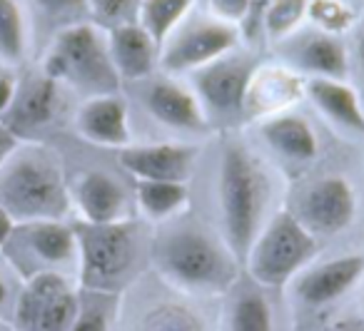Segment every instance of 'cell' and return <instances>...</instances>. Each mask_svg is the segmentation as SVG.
<instances>
[{
  "instance_id": "6da1fadb",
  "label": "cell",
  "mask_w": 364,
  "mask_h": 331,
  "mask_svg": "<svg viewBox=\"0 0 364 331\" xmlns=\"http://www.w3.org/2000/svg\"><path fill=\"white\" fill-rule=\"evenodd\" d=\"M0 207L16 222L63 219L70 190L55 155L36 142H21L0 167Z\"/></svg>"
},
{
  "instance_id": "7a4b0ae2",
  "label": "cell",
  "mask_w": 364,
  "mask_h": 331,
  "mask_svg": "<svg viewBox=\"0 0 364 331\" xmlns=\"http://www.w3.org/2000/svg\"><path fill=\"white\" fill-rule=\"evenodd\" d=\"M218 197L220 217H223V242L235 254V259L245 261L255 237L262 229L269 182L257 157L240 142H228L223 147Z\"/></svg>"
},
{
  "instance_id": "3957f363",
  "label": "cell",
  "mask_w": 364,
  "mask_h": 331,
  "mask_svg": "<svg viewBox=\"0 0 364 331\" xmlns=\"http://www.w3.org/2000/svg\"><path fill=\"white\" fill-rule=\"evenodd\" d=\"M152 259L162 279L177 289L223 291L237 279L240 261L228 244L195 227L160 237Z\"/></svg>"
},
{
  "instance_id": "277c9868",
  "label": "cell",
  "mask_w": 364,
  "mask_h": 331,
  "mask_svg": "<svg viewBox=\"0 0 364 331\" xmlns=\"http://www.w3.org/2000/svg\"><path fill=\"white\" fill-rule=\"evenodd\" d=\"M43 72L87 97L117 95L120 75L107 50V36L90 21L58 31L43 60Z\"/></svg>"
},
{
  "instance_id": "5b68a950",
  "label": "cell",
  "mask_w": 364,
  "mask_h": 331,
  "mask_svg": "<svg viewBox=\"0 0 364 331\" xmlns=\"http://www.w3.org/2000/svg\"><path fill=\"white\" fill-rule=\"evenodd\" d=\"M77 239L80 286L90 294H115L130 279L137 264V229L132 222L73 224Z\"/></svg>"
},
{
  "instance_id": "8992f818",
  "label": "cell",
  "mask_w": 364,
  "mask_h": 331,
  "mask_svg": "<svg viewBox=\"0 0 364 331\" xmlns=\"http://www.w3.org/2000/svg\"><path fill=\"white\" fill-rule=\"evenodd\" d=\"M317 254V237L309 234L289 210H279L262 224L247 251L250 276L257 286H282Z\"/></svg>"
},
{
  "instance_id": "52a82bcc",
  "label": "cell",
  "mask_w": 364,
  "mask_h": 331,
  "mask_svg": "<svg viewBox=\"0 0 364 331\" xmlns=\"http://www.w3.org/2000/svg\"><path fill=\"white\" fill-rule=\"evenodd\" d=\"M3 251L23 279H31L41 271L63 274L65 266L77 264L75 229L63 219L16 222Z\"/></svg>"
},
{
  "instance_id": "ba28073f",
  "label": "cell",
  "mask_w": 364,
  "mask_h": 331,
  "mask_svg": "<svg viewBox=\"0 0 364 331\" xmlns=\"http://www.w3.org/2000/svg\"><path fill=\"white\" fill-rule=\"evenodd\" d=\"M80 309L75 286L60 271H41L23 284L13 309L18 331H68Z\"/></svg>"
},
{
  "instance_id": "9c48e42d",
  "label": "cell",
  "mask_w": 364,
  "mask_h": 331,
  "mask_svg": "<svg viewBox=\"0 0 364 331\" xmlns=\"http://www.w3.org/2000/svg\"><path fill=\"white\" fill-rule=\"evenodd\" d=\"M237 26L223 21H185L160 48V63L167 72H193L237 45Z\"/></svg>"
},
{
  "instance_id": "30bf717a",
  "label": "cell",
  "mask_w": 364,
  "mask_h": 331,
  "mask_svg": "<svg viewBox=\"0 0 364 331\" xmlns=\"http://www.w3.org/2000/svg\"><path fill=\"white\" fill-rule=\"evenodd\" d=\"M289 212L309 234L332 237L352 224L357 200H354L352 185L344 177H322L294 197Z\"/></svg>"
},
{
  "instance_id": "8fae6325",
  "label": "cell",
  "mask_w": 364,
  "mask_h": 331,
  "mask_svg": "<svg viewBox=\"0 0 364 331\" xmlns=\"http://www.w3.org/2000/svg\"><path fill=\"white\" fill-rule=\"evenodd\" d=\"M255 70V60L230 53L193 70V85L200 105L223 117L245 112V97Z\"/></svg>"
},
{
  "instance_id": "7c38bea8",
  "label": "cell",
  "mask_w": 364,
  "mask_h": 331,
  "mask_svg": "<svg viewBox=\"0 0 364 331\" xmlns=\"http://www.w3.org/2000/svg\"><path fill=\"white\" fill-rule=\"evenodd\" d=\"M58 112H60V85L41 70L18 80L13 105L0 122L23 142L46 132L55 122Z\"/></svg>"
},
{
  "instance_id": "4fadbf2b",
  "label": "cell",
  "mask_w": 364,
  "mask_h": 331,
  "mask_svg": "<svg viewBox=\"0 0 364 331\" xmlns=\"http://www.w3.org/2000/svg\"><path fill=\"white\" fill-rule=\"evenodd\" d=\"M364 276V256L347 254L322 261L294 276V296L307 309H319L344 296Z\"/></svg>"
},
{
  "instance_id": "5bb4252c",
  "label": "cell",
  "mask_w": 364,
  "mask_h": 331,
  "mask_svg": "<svg viewBox=\"0 0 364 331\" xmlns=\"http://www.w3.org/2000/svg\"><path fill=\"white\" fill-rule=\"evenodd\" d=\"M198 150L193 145L157 142V145H127L117 152V162L135 180L188 182L193 175Z\"/></svg>"
},
{
  "instance_id": "9a60e30c",
  "label": "cell",
  "mask_w": 364,
  "mask_h": 331,
  "mask_svg": "<svg viewBox=\"0 0 364 331\" xmlns=\"http://www.w3.org/2000/svg\"><path fill=\"white\" fill-rule=\"evenodd\" d=\"M142 105L157 122L177 127V130L200 132L208 125V115L198 95L177 85L175 80L160 77V80L147 82L142 90Z\"/></svg>"
},
{
  "instance_id": "2e32d148",
  "label": "cell",
  "mask_w": 364,
  "mask_h": 331,
  "mask_svg": "<svg viewBox=\"0 0 364 331\" xmlns=\"http://www.w3.org/2000/svg\"><path fill=\"white\" fill-rule=\"evenodd\" d=\"M75 127L87 142L100 147H122L130 145V125H127L125 102L117 95H95L87 97L75 115Z\"/></svg>"
},
{
  "instance_id": "e0dca14e",
  "label": "cell",
  "mask_w": 364,
  "mask_h": 331,
  "mask_svg": "<svg viewBox=\"0 0 364 331\" xmlns=\"http://www.w3.org/2000/svg\"><path fill=\"white\" fill-rule=\"evenodd\" d=\"M73 200L90 224H112L127 219L125 187L107 172H85L73 187Z\"/></svg>"
},
{
  "instance_id": "ac0fdd59",
  "label": "cell",
  "mask_w": 364,
  "mask_h": 331,
  "mask_svg": "<svg viewBox=\"0 0 364 331\" xmlns=\"http://www.w3.org/2000/svg\"><path fill=\"white\" fill-rule=\"evenodd\" d=\"M105 36L107 50H110L112 65H115L120 80H145L155 63L160 60V48L140 23L112 28Z\"/></svg>"
},
{
  "instance_id": "d6986e66",
  "label": "cell",
  "mask_w": 364,
  "mask_h": 331,
  "mask_svg": "<svg viewBox=\"0 0 364 331\" xmlns=\"http://www.w3.org/2000/svg\"><path fill=\"white\" fill-rule=\"evenodd\" d=\"M292 65L309 77H329L344 80L347 77V53L342 43L329 33H304L294 38L287 50Z\"/></svg>"
},
{
  "instance_id": "ffe728a7",
  "label": "cell",
  "mask_w": 364,
  "mask_h": 331,
  "mask_svg": "<svg viewBox=\"0 0 364 331\" xmlns=\"http://www.w3.org/2000/svg\"><path fill=\"white\" fill-rule=\"evenodd\" d=\"M304 92V80L287 67H262L255 70L245 97V112L269 117L282 112Z\"/></svg>"
},
{
  "instance_id": "44dd1931",
  "label": "cell",
  "mask_w": 364,
  "mask_h": 331,
  "mask_svg": "<svg viewBox=\"0 0 364 331\" xmlns=\"http://www.w3.org/2000/svg\"><path fill=\"white\" fill-rule=\"evenodd\" d=\"M304 92L309 100L322 110L324 117L337 127L364 135V107L357 92L344 80H329V77H309L304 82Z\"/></svg>"
},
{
  "instance_id": "7402d4cb",
  "label": "cell",
  "mask_w": 364,
  "mask_h": 331,
  "mask_svg": "<svg viewBox=\"0 0 364 331\" xmlns=\"http://www.w3.org/2000/svg\"><path fill=\"white\" fill-rule=\"evenodd\" d=\"M262 140L289 162H309L317 157V137L304 117L292 112L269 115L259 125Z\"/></svg>"
},
{
  "instance_id": "603a6c76",
  "label": "cell",
  "mask_w": 364,
  "mask_h": 331,
  "mask_svg": "<svg viewBox=\"0 0 364 331\" xmlns=\"http://www.w3.org/2000/svg\"><path fill=\"white\" fill-rule=\"evenodd\" d=\"M31 40L28 11L23 0H0V63L16 67L23 63Z\"/></svg>"
},
{
  "instance_id": "cb8c5ba5",
  "label": "cell",
  "mask_w": 364,
  "mask_h": 331,
  "mask_svg": "<svg viewBox=\"0 0 364 331\" xmlns=\"http://www.w3.org/2000/svg\"><path fill=\"white\" fill-rule=\"evenodd\" d=\"M193 3L195 0H140L137 23L157 43V48H162L167 38L188 21Z\"/></svg>"
},
{
  "instance_id": "d4e9b609",
  "label": "cell",
  "mask_w": 364,
  "mask_h": 331,
  "mask_svg": "<svg viewBox=\"0 0 364 331\" xmlns=\"http://www.w3.org/2000/svg\"><path fill=\"white\" fill-rule=\"evenodd\" d=\"M135 197L140 210L152 219H165L180 212L188 205L190 190L185 182H152V180H137Z\"/></svg>"
},
{
  "instance_id": "484cf974",
  "label": "cell",
  "mask_w": 364,
  "mask_h": 331,
  "mask_svg": "<svg viewBox=\"0 0 364 331\" xmlns=\"http://www.w3.org/2000/svg\"><path fill=\"white\" fill-rule=\"evenodd\" d=\"M230 331H272V309L259 286L237 291L230 306Z\"/></svg>"
},
{
  "instance_id": "4316f807",
  "label": "cell",
  "mask_w": 364,
  "mask_h": 331,
  "mask_svg": "<svg viewBox=\"0 0 364 331\" xmlns=\"http://www.w3.org/2000/svg\"><path fill=\"white\" fill-rule=\"evenodd\" d=\"M28 16L36 18L41 26L63 31L68 26L87 21L85 0H23Z\"/></svg>"
},
{
  "instance_id": "83f0119b",
  "label": "cell",
  "mask_w": 364,
  "mask_h": 331,
  "mask_svg": "<svg viewBox=\"0 0 364 331\" xmlns=\"http://www.w3.org/2000/svg\"><path fill=\"white\" fill-rule=\"evenodd\" d=\"M309 0H272L264 11L262 33L274 40L287 38L294 33V28L307 18Z\"/></svg>"
},
{
  "instance_id": "f1b7e54d",
  "label": "cell",
  "mask_w": 364,
  "mask_h": 331,
  "mask_svg": "<svg viewBox=\"0 0 364 331\" xmlns=\"http://www.w3.org/2000/svg\"><path fill=\"white\" fill-rule=\"evenodd\" d=\"M85 6L87 21L105 33L127 23H137L140 13V0H85Z\"/></svg>"
},
{
  "instance_id": "f546056e",
  "label": "cell",
  "mask_w": 364,
  "mask_h": 331,
  "mask_svg": "<svg viewBox=\"0 0 364 331\" xmlns=\"http://www.w3.org/2000/svg\"><path fill=\"white\" fill-rule=\"evenodd\" d=\"M307 16L319 31L329 33V36H337V33L347 31L354 18L349 6H344L339 0H309Z\"/></svg>"
},
{
  "instance_id": "4dcf8cb0",
  "label": "cell",
  "mask_w": 364,
  "mask_h": 331,
  "mask_svg": "<svg viewBox=\"0 0 364 331\" xmlns=\"http://www.w3.org/2000/svg\"><path fill=\"white\" fill-rule=\"evenodd\" d=\"M142 331H203V324L193 311H185L175 304H162L147 314Z\"/></svg>"
},
{
  "instance_id": "1f68e13d",
  "label": "cell",
  "mask_w": 364,
  "mask_h": 331,
  "mask_svg": "<svg viewBox=\"0 0 364 331\" xmlns=\"http://www.w3.org/2000/svg\"><path fill=\"white\" fill-rule=\"evenodd\" d=\"M95 299L90 304H82L77 309V316L68 331H110V311L105 306V294H92Z\"/></svg>"
},
{
  "instance_id": "d6a6232c",
  "label": "cell",
  "mask_w": 364,
  "mask_h": 331,
  "mask_svg": "<svg viewBox=\"0 0 364 331\" xmlns=\"http://www.w3.org/2000/svg\"><path fill=\"white\" fill-rule=\"evenodd\" d=\"M247 8L250 0H210V13L218 21L230 23V26H242Z\"/></svg>"
},
{
  "instance_id": "836d02e7",
  "label": "cell",
  "mask_w": 364,
  "mask_h": 331,
  "mask_svg": "<svg viewBox=\"0 0 364 331\" xmlns=\"http://www.w3.org/2000/svg\"><path fill=\"white\" fill-rule=\"evenodd\" d=\"M16 90H18V75L13 72V67L0 63V120H3V115H6L8 110H11Z\"/></svg>"
},
{
  "instance_id": "e575fe53",
  "label": "cell",
  "mask_w": 364,
  "mask_h": 331,
  "mask_svg": "<svg viewBox=\"0 0 364 331\" xmlns=\"http://www.w3.org/2000/svg\"><path fill=\"white\" fill-rule=\"evenodd\" d=\"M272 0H250V8H247V16L242 21V33L252 40L257 38V33H262V21H264V11Z\"/></svg>"
},
{
  "instance_id": "d590c367",
  "label": "cell",
  "mask_w": 364,
  "mask_h": 331,
  "mask_svg": "<svg viewBox=\"0 0 364 331\" xmlns=\"http://www.w3.org/2000/svg\"><path fill=\"white\" fill-rule=\"evenodd\" d=\"M18 145H21V140H18V137L13 135L3 122H0V167H3V162L11 157V152L16 150Z\"/></svg>"
},
{
  "instance_id": "8d00e7d4",
  "label": "cell",
  "mask_w": 364,
  "mask_h": 331,
  "mask_svg": "<svg viewBox=\"0 0 364 331\" xmlns=\"http://www.w3.org/2000/svg\"><path fill=\"white\" fill-rule=\"evenodd\" d=\"M327 331H364V319H359V316H344V319L334 321Z\"/></svg>"
},
{
  "instance_id": "74e56055",
  "label": "cell",
  "mask_w": 364,
  "mask_h": 331,
  "mask_svg": "<svg viewBox=\"0 0 364 331\" xmlns=\"http://www.w3.org/2000/svg\"><path fill=\"white\" fill-rule=\"evenodd\" d=\"M13 227H16V219H13V217L0 207V249H3V244H6L8 237H11Z\"/></svg>"
},
{
  "instance_id": "f35d334b",
  "label": "cell",
  "mask_w": 364,
  "mask_h": 331,
  "mask_svg": "<svg viewBox=\"0 0 364 331\" xmlns=\"http://www.w3.org/2000/svg\"><path fill=\"white\" fill-rule=\"evenodd\" d=\"M8 304V284H6V279L0 276V309Z\"/></svg>"
},
{
  "instance_id": "ab89813d",
  "label": "cell",
  "mask_w": 364,
  "mask_h": 331,
  "mask_svg": "<svg viewBox=\"0 0 364 331\" xmlns=\"http://www.w3.org/2000/svg\"><path fill=\"white\" fill-rule=\"evenodd\" d=\"M359 60H362V65H364V36L359 38Z\"/></svg>"
},
{
  "instance_id": "60d3db41",
  "label": "cell",
  "mask_w": 364,
  "mask_h": 331,
  "mask_svg": "<svg viewBox=\"0 0 364 331\" xmlns=\"http://www.w3.org/2000/svg\"><path fill=\"white\" fill-rule=\"evenodd\" d=\"M362 291H364V276H362Z\"/></svg>"
},
{
  "instance_id": "b9f144b4",
  "label": "cell",
  "mask_w": 364,
  "mask_h": 331,
  "mask_svg": "<svg viewBox=\"0 0 364 331\" xmlns=\"http://www.w3.org/2000/svg\"><path fill=\"white\" fill-rule=\"evenodd\" d=\"M362 107H364V95H362Z\"/></svg>"
}]
</instances>
